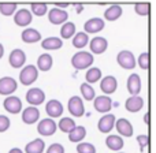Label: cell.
Wrapping results in <instances>:
<instances>
[{"label":"cell","instance_id":"6da1fadb","mask_svg":"<svg viewBox=\"0 0 156 153\" xmlns=\"http://www.w3.org/2000/svg\"><path fill=\"white\" fill-rule=\"evenodd\" d=\"M94 62V57L90 52H85V51H81L77 52L73 57H71V64L74 66V68L77 70H83V68H88L93 64Z\"/></svg>","mask_w":156,"mask_h":153},{"label":"cell","instance_id":"7a4b0ae2","mask_svg":"<svg viewBox=\"0 0 156 153\" xmlns=\"http://www.w3.org/2000/svg\"><path fill=\"white\" fill-rule=\"evenodd\" d=\"M38 78V70L36 68V66H25V68H22L21 74H19V81L22 85L29 86L33 82H36Z\"/></svg>","mask_w":156,"mask_h":153},{"label":"cell","instance_id":"3957f363","mask_svg":"<svg viewBox=\"0 0 156 153\" xmlns=\"http://www.w3.org/2000/svg\"><path fill=\"white\" fill-rule=\"evenodd\" d=\"M116 62L122 68H126V70H133L136 67V63H137L134 55L130 51H121L116 56Z\"/></svg>","mask_w":156,"mask_h":153},{"label":"cell","instance_id":"277c9868","mask_svg":"<svg viewBox=\"0 0 156 153\" xmlns=\"http://www.w3.org/2000/svg\"><path fill=\"white\" fill-rule=\"evenodd\" d=\"M45 100V93L38 88H32L27 90L26 93V101L30 104V107H37V105L43 104Z\"/></svg>","mask_w":156,"mask_h":153},{"label":"cell","instance_id":"5b68a950","mask_svg":"<svg viewBox=\"0 0 156 153\" xmlns=\"http://www.w3.org/2000/svg\"><path fill=\"white\" fill-rule=\"evenodd\" d=\"M56 129H58V126H56V123H55V120H52V119H49V118L43 119L37 126V131L40 133L41 135H44V137L54 135Z\"/></svg>","mask_w":156,"mask_h":153},{"label":"cell","instance_id":"8992f818","mask_svg":"<svg viewBox=\"0 0 156 153\" xmlns=\"http://www.w3.org/2000/svg\"><path fill=\"white\" fill-rule=\"evenodd\" d=\"M48 19L52 25H63L65 22H67L69 14H67V11L55 7L48 11Z\"/></svg>","mask_w":156,"mask_h":153},{"label":"cell","instance_id":"52a82bcc","mask_svg":"<svg viewBox=\"0 0 156 153\" xmlns=\"http://www.w3.org/2000/svg\"><path fill=\"white\" fill-rule=\"evenodd\" d=\"M18 89L16 81L11 77H3L0 79V94L2 96H10Z\"/></svg>","mask_w":156,"mask_h":153},{"label":"cell","instance_id":"ba28073f","mask_svg":"<svg viewBox=\"0 0 156 153\" xmlns=\"http://www.w3.org/2000/svg\"><path fill=\"white\" fill-rule=\"evenodd\" d=\"M69 112L73 116H82L85 113V107H83L82 99H80L78 96H73L70 100H69Z\"/></svg>","mask_w":156,"mask_h":153},{"label":"cell","instance_id":"9c48e42d","mask_svg":"<svg viewBox=\"0 0 156 153\" xmlns=\"http://www.w3.org/2000/svg\"><path fill=\"white\" fill-rule=\"evenodd\" d=\"M8 62H10V66L12 68L22 67V66L25 64V62H26V54L19 48L14 49V51H11V54H10Z\"/></svg>","mask_w":156,"mask_h":153},{"label":"cell","instance_id":"30bf717a","mask_svg":"<svg viewBox=\"0 0 156 153\" xmlns=\"http://www.w3.org/2000/svg\"><path fill=\"white\" fill-rule=\"evenodd\" d=\"M45 112H47V115L49 116V119L62 116V113H63L62 103L58 101V100H55V99L49 100V101L47 103V105H45Z\"/></svg>","mask_w":156,"mask_h":153},{"label":"cell","instance_id":"8fae6325","mask_svg":"<svg viewBox=\"0 0 156 153\" xmlns=\"http://www.w3.org/2000/svg\"><path fill=\"white\" fill-rule=\"evenodd\" d=\"M104 26H105V22L103 21L101 18H90V19H88V21L85 22L83 29H85L86 34H88V33L93 34V33L101 32V30L104 29Z\"/></svg>","mask_w":156,"mask_h":153},{"label":"cell","instance_id":"7c38bea8","mask_svg":"<svg viewBox=\"0 0 156 153\" xmlns=\"http://www.w3.org/2000/svg\"><path fill=\"white\" fill-rule=\"evenodd\" d=\"M115 126V116L114 113H107L104 115L97 123V129L100 133H110Z\"/></svg>","mask_w":156,"mask_h":153},{"label":"cell","instance_id":"4fadbf2b","mask_svg":"<svg viewBox=\"0 0 156 153\" xmlns=\"http://www.w3.org/2000/svg\"><path fill=\"white\" fill-rule=\"evenodd\" d=\"M4 108L8 111L10 113H19L22 111V101L19 97L15 96H8L7 99L3 103Z\"/></svg>","mask_w":156,"mask_h":153},{"label":"cell","instance_id":"5bb4252c","mask_svg":"<svg viewBox=\"0 0 156 153\" xmlns=\"http://www.w3.org/2000/svg\"><path fill=\"white\" fill-rule=\"evenodd\" d=\"M33 19V15L32 12H30L29 10H26V8H22V10H18L15 12V15H14V22H15L18 26H27V25L32 22Z\"/></svg>","mask_w":156,"mask_h":153},{"label":"cell","instance_id":"9a60e30c","mask_svg":"<svg viewBox=\"0 0 156 153\" xmlns=\"http://www.w3.org/2000/svg\"><path fill=\"white\" fill-rule=\"evenodd\" d=\"M93 105H94V110L99 111V112H108L112 107V100L110 99L108 96H99V97H94L93 100Z\"/></svg>","mask_w":156,"mask_h":153},{"label":"cell","instance_id":"2e32d148","mask_svg":"<svg viewBox=\"0 0 156 153\" xmlns=\"http://www.w3.org/2000/svg\"><path fill=\"white\" fill-rule=\"evenodd\" d=\"M90 51L92 54H96V55H101L107 51V47H108V43L104 37H94L90 40Z\"/></svg>","mask_w":156,"mask_h":153},{"label":"cell","instance_id":"e0dca14e","mask_svg":"<svg viewBox=\"0 0 156 153\" xmlns=\"http://www.w3.org/2000/svg\"><path fill=\"white\" fill-rule=\"evenodd\" d=\"M118 88V81H116L115 77L112 75H107L101 79V83H100V89L101 92H104L105 94H112Z\"/></svg>","mask_w":156,"mask_h":153},{"label":"cell","instance_id":"ac0fdd59","mask_svg":"<svg viewBox=\"0 0 156 153\" xmlns=\"http://www.w3.org/2000/svg\"><path fill=\"white\" fill-rule=\"evenodd\" d=\"M40 118V111L36 107H27L22 111V120L26 124H33Z\"/></svg>","mask_w":156,"mask_h":153},{"label":"cell","instance_id":"d6986e66","mask_svg":"<svg viewBox=\"0 0 156 153\" xmlns=\"http://www.w3.org/2000/svg\"><path fill=\"white\" fill-rule=\"evenodd\" d=\"M127 90L132 96H138L141 92V78L138 74H132L127 78Z\"/></svg>","mask_w":156,"mask_h":153},{"label":"cell","instance_id":"ffe728a7","mask_svg":"<svg viewBox=\"0 0 156 153\" xmlns=\"http://www.w3.org/2000/svg\"><path fill=\"white\" fill-rule=\"evenodd\" d=\"M143 107H144V100L140 96H130L126 100V103H125V108L129 112H133V113L143 110Z\"/></svg>","mask_w":156,"mask_h":153},{"label":"cell","instance_id":"44dd1931","mask_svg":"<svg viewBox=\"0 0 156 153\" xmlns=\"http://www.w3.org/2000/svg\"><path fill=\"white\" fill-rule=\"evenodd\" d=\"M115 127L119 134L123 135V137H132L133 135V126L127 119L121 118L118 120H115Z\"/></svg>","mask_w":156,"mask_h":153},{"label":"cell","instance_id":"7402d4cb","mask_svg":"<svg viewBox=\"0 0 156 153\" xmlns=\"http://www.w3.org/2000/svg\"><path fill=\"white\" fill-rule=\"evenodd\" d=\"M21 38L23 43H27V44H33V43H37V41L41 40V33L38 32L37 29H25L21 34Z\"/></svg>","mask_w":156,"mask_h":153},{"label":"cell","instance_id":"603a6c76","mask_svg":"<svg viewBox=\"0 0 156 153\" xmlns=\"http://www.w3.org/2000/svg\"><path fill=\"white\" fill-rule=\"evenodd\" d=\"M105 144H107V148L114 152H119L125 145L122 137H119V135H108L107 140H105Z\"/></svg>","mask_w":156,"mask_h":153},{"label":"cell","instance_id":"cb8c5ba5","mask_svg":"<svg viewBox=\"0 0 156 153\" xmlns=\"http://www.w3.org/2000/svg\"><path fill=\"white\" fill-rule=\"evenodd\" d=\"M52 64H54V59H52L51 55L48 54H43L38 56L37 59V70H41V71H48L51 70Z\"/></svg>","mask_w":156,"mask_h":153},{"label":"cell","instance_id":"d4e9b609","mask_svg":"<svg viewBox=\"0 0 156 153\" xmlns=\"http://www.w3.org/2000/svg\"><path fill=\"white\" fill-rule=\"evenodd\" d=\"M122 15V7L119 4H112L104 11V18L107 21H116Z\"/></svg>","mask_w":156,"mask_h":153},{"label":"cell","instance_id":"484cf974","mask_svg":"<svg viewBox=\"0 0 156 153\" xmlns=\"http://www.w3.org/2000/svg\"><path fill=\"white\" fill-rule=\"evenodd\" d=\"M44 149H45V144H44L43 140L40 138H36V140L30 141L29 144L25 148V152L26 153H43Z\"/></svg>","mask_w":156,"mask_h":153},{"label":"cell","instance_id":"4316f807","mask_svg":"<svg viewBox=\"0 0 156 153\" xmlns=\"http://www.w3.org/2000/svg\"><path fill=\"white\" fill-rule=\"evenodd\" d=\"M62 45H63L62 40L58 37H48V38H45V40H43V43H41V47H43L44 49H47V51L59 49V48H62Z\"/></svg>","mask_w":156,"mask_h":153},{"label":"cell","instance_id":"83f0119b","mask_svg":"<svg viewBox=\"0 0 156 153\" xmlns=\"http://www.w3.org/2000/svg\"><path fill=\"white\" fill-rule=\"evenodd\" d=\"M86 137V129L83 126H76V129L71 133H69V140L71 142H77L80 144L83 138Z\"/></svg>","mask_w":156,"mask_h":153},{"label":"cell","instance_id":"f1b7e54d","mask_svg":"<svg viewBox=\"0 0 156 153\" xmlns=\"http://www.w3.org/2000/svg\"><path fill=\"white\" fill-rule=\"evenodd\" d=\"M89 44V36L86 34L85 32H80V33H76L73 37V45L76 48L81 49L83 47H86Z\"/></svg>","mask_w":156,"mask_h":153},{"label":"cell","instance_id":"f546056e","mask_svg":"<svg viewBox=\"0 0 156 153\" xmlns=\"http://www.w3.org/2000/svg\"><path fill=\"white\" fill-rule=\"evenodd\" d=\"M56 126L59 127L60 131L67 133V134H69V133H71L74 129H76V122H74L71 118H62Z\"/></svg>","mask_w":156,"mask_h":153},{"label":"cell","instance_id":"4dcf8cb0","mask_svg":"<svg viewBox=\"0 0 156 153\" xmlns=\"http://www.w3.org/2000/svg\"><path fill=\"white\" fill-rule=\"evenodd\" d=\"M76 25L73 23V22H65V23L62 25V29H60V36H62V38H66V40H69V38L74 37V34H76Z\"/></svg>","mask_w":156,"mask_h":153},{"label":"cell","instance_id":"1f68e13d","mask_svg":"<svg viewBox=\"0 0 156 153\" xmlns=\"http://www.w3.org/2000/svg\"><path fill=\"white\" fill-rule=\"evenodd\" d=\"M86 83H94V82H97V81L101 78V70L100 68H97V67H90L88 71H86Z\"/></svg>","mask_w":156,"mask_h":153},{"label":"cell","instance_id":"d6a6232c","mask_svg":"<svg viewBox=\"0 0 156 153\" xmlns=\"http://www.w3.org/2000/svg\"><path fill=\"white\" fill-rule=\"evenodd\" d=\"M81 93H82V97L85 100H88V101H90V100H94V97H96V93H94V89L92 88L89 83H82L81 85Z\"/></svg>","mask_w":156,"mask_h":153},{"label":"cell","instance_id":"836d02e7","mask_svg":"<svg viewBox=\"0 0 156 153\" xmlns=\"http://www.w3.org/2000/svg\"><path fill=\"white\" fill-rule=\"evenodd\" d=\"M30 7H32V11H30V12H33L37 16L45 15L47 11H48V5H47L45 3H33Z\"/></svg>","mask_w":156,"mask_h":153},{"label":"cell","instance_id":"e575fe53","mask_svg":"<svg viewBox=\"0 0 156 153\" xmlns=\"http://www.w3.org/2000/svg\"><path fill=\"white\" fill-rule=\"evenodd\" d=\"M16 11V4L15 3H2L0 4V12L5 16L12 15Z\"/></svg>","mask_w":156,"mask_h":153},{"label":"cell","instance_id":"d590c367","mask_svg":"<svg viewBox=\"0 0 156 153\" xmlns=\"http://www.w3.org/2000/svg\"><path fill=\"white\" fill-rule=\"evenodd\" d=\"M77 152L78 153H96V148L94 145L89 142H81L77 145Z\"/></svg>","mask_w":156,"mask_h":153},{"label":"cell","instance_id":"8d00e7d4","mask_svg":"<svg viewBox=\"0 0 156 153\" xmlns=\"http://www.w3.org/2000/svg\"><path fill=\"white\" fill-rule=\"evenodd\" d=\"M149 3H137L134 5V11L138 15H148L149 14Z\"/></svg>","mask_w":156,"mask_h":153},{"label":"cell","instance_id":"74e56055","mask_svg":"<svg viewBox=\"0 0 156 153\" xmlns=\"http://www.w3.org/2000/svg\"><path fill=\"white\" fill-rule=\"evenodd\" d=\"M138 66L143 70H148L149 68V54L148 52H143L138 57Z\"/></svg>","mask_w":156,"mask_h":153},{"label":"cell","instance_id":"f35d334b","mask_svg":"<svg viewBox=\"0 0 156 153\" xmlns=\"http://www.w3.org/2000/svg\"><path fill=\"white\" fill-rule=\"evenodd\" d=\"M10 119L4 115H0V133H4L10 129Z\"/></svg>","mask_w":156,"mask_h":153},{"label":"cell","instance_id":"ab89813d","mask_svg":"<svg viewBox=\"0 0 156 153\" xmlns=\"http://www.w3.org/2000/svg\"><path fill=\"white\" fill-rule=\"evenodd\" d=\"M47 153H65V148L62 144H52L51 146H48Z\"/></svg>","mask_w":156,"mask_h":153},{"label":"cell","instance_id":"60d3db41","mask_svg":"<svg viewBox=\"0 0 156 153\" xmlns=\"http://www.w3.org/2000/svg\"><path fill=\"white\" fill-rule=\"evenodd\" d=\"M148 141H149L148 135H138V137H137V142L140 144V149H141V152H144L145 146L148 145Z\"/></svg>","mask_w":156,"mask_h":153},{"label":"cell","instance_id":"b9f144b4","mask_svg":"<svg viewBox=\"0 0 156 153\" xmlns=\"http://www.w3.org/2000/svg\"><path fill=\"white\" fill-rule=\"evenodd\" d=\"M74 7H76V10H77V14H81V12H82V10H83V5H82V4H76Z\"/></svg>","mask_w":156,"mask_h":153},{"label":"cell","instance_id":"7bdbcfd3","mask_svg":"<svg viewBox=\"0 0 156 153\" xmlns=\"http://www.w3.org/2000/svg\"><path fill=\"white\" fill-rule=\"evenodd\" d=\"M8 153H23V152H22L19 148H12V149H10V152Z\"/></svg>","mask_w":156,"mask_h":153},{"label":"cell","instance_id":"ee69618b","mask_svg":"<svg viewBox=\"0 0 156 153\" xmlns=\"http://www.w3.org/2000/svg\"><path fill=\"white\" fill-rule=\"evenodd\" d=\"M144 122H145L147 124L149 123V112H147V113H145V116H144Z\"/></svg>","mask_w":156,"mask_h":153},{"label":"cell","instance_id":"f6af8a7d","mask_svg":"<svg viewBox=\"0 0 156 153\" xmlns=\"http://www.w3.org/2000/svg\"><path fill=\"white\" fill-rule=\"evenodd\" d=\"M3 55H4V47H3L2 44H0V59L3 57Z\"/></svg>","mask_w":156,"mask_h":153},{"label":"cell","instance_id":"bcb514c9","mask_svg":"<svg viewBox=\"0 0 156 153\" xmlns=\"http://www.w3.org/2000/svg\"><path fill=\"white\" fill-rule=\"evenodd\" d=\"M118 153H123V152H118Z\"/></svg>","mask_w":156,"mask_h":153}]
</instances>
